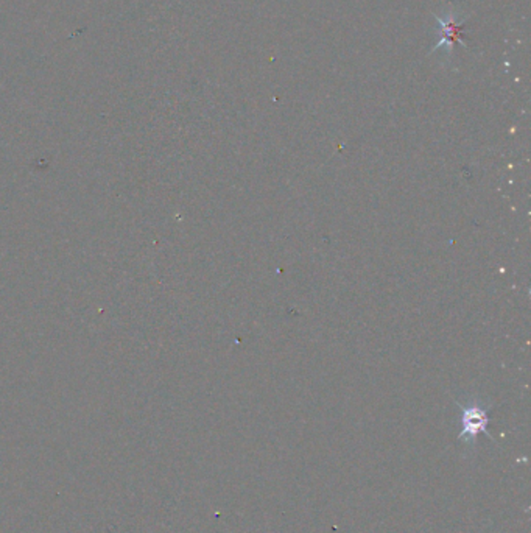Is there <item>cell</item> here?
I'll return each instance as SVG.
<instances>
[{
	"instance_id": "2",
	"label": "cell",
	"mask_w": 531,
	"mask_h": 533,
	"mask_svg": "<svg viewBox=\"0 0 531 533\" xmlns=\"http://www.w3.org/2000/svg\"><path fill=\"white\" fill-rule=\"evenodd\" d=\"M461 412V423H463V431L458 435V440L466 444V446H474L477 443V438L480 434H485L489 438L491 435L488 434L487 426L489 423V418H488V407L480 404V403H471V404L463 405L460 404Z\"/></svg>"
},
{
	"instance_id": "1",
	"label": "cell",
	"mask_w": 531,
	"mask_h": 533,
	"mask_svg": "<svg viewBox=\"0 0 531 533\" xmlns=\"http://www.w3.org/2000/svg\"><path fill=\"white\" fill-rule=\"evenodd\" d=\"M435 18L438 27H440V43L436 44L432 53L442 51L448 57H450L452 51H454L452 47L455 44H461L466 49L467 45L463 43V33H461V30L465 27L467 16H461L460 12H457L455 8H452L450 12L442 13V16L436 14Z\"/></svg>"
}]
</instances>
